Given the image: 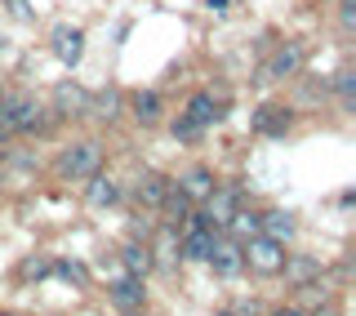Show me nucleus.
Masks as SVG:
<instances>
[{"mask_svg":"<svg viewBox=\"0 0 356 316\" xmlns=\"http://www.w3.org/2000/svg\"><path fill=\"white\" fill-rule=\"evenodd\" d=\"M44 125V107L27 94H14L0 103V134H31Z\"/></svg>","mask_w":356,"mask_h":316,"instance_id":"1","label":"nucleus"},{"mask_svg":"<svg viewBox=\"0 0 356 316\" xmlns=\"http://www.w3.org/2000/svg\"><path fill=\"white\" fill-rule=\"evenodd\" d=\"M241 254H245V263H250L259 276H276V272L285 267V241H272L267 232L250 236V241H241Z\"/></svg>","mask_w":356,"mask_h":316,"instance_id":"2","label":"nucleus"},{"mask_svg":"<svg viewBox=\"0 0 356 316\" xmlns=\"http://www.w3.org/2000/svg\"><path fill=\"white\" fill-rule=\"evenodd\" d=\"M94 169H103V148H98L94 139L72 143V148L58 156V174L63 178H89Z\"/></svg>","mask_w":356,"mask_h":316,"instance_id":"3","label":"nucleus"},{"mask_svg":"<svg viewBox=\"0 0 356 316\" xmlns=\"http://www.w3.org/2000/svg\"><path fill=\"white\" fill-rule=\"evenodd\" d=\"M236 210H241V196H236V191H232V187H214L205 200H200V228H209V232L227 228Z\"/></svg>","mask_w":356,"mask_h":316,"instance_id":"4","label":"nucleus"},{"mask_svg":"<svg viewBox=\"0 0 356 316\" xmlns=\"http://www.w3.org/2000/svg\"><path fill=\"white\" fill-rule=\"evenodd\" d=\"M298 67H303V45H298V40H285L281 49L267 58L263 81H285V76H298Z\"/></svg>","mask_w":356,"mask_h":316,"instance_id":"5","label":"nucleus"},{"mask_svg":"<svg viewBox=\"0 0 356 316\" xmlns=\"http://www.w3.org/2000/svg\"><path fill=\"white\" fill-rule=\"evenodd\" d=\"M49 45H54V54H58V63H67V67H76L81 63V54H85V31L81 27H54V36H49Z\"/></svg>","mask_w":356,"mask_h":316,"instance_id":"6","label":"nucleus"},{"mask_svg":"<svg viewBox=\"0 0 356 316\" xmlns=\"http://www.w3.org/2000/svg\"><path fill=\"white\" fill-rule=\"evenodd\" d=\"M85 200H89V205H98V210L116 205V200H120V187H116V178H107L103 169H94V174L85 178Z\"/></svg>","mask_w":356,"mask_h":316,"instance_id":"7","label":"nucleus"},{"mask_svg":"<svg viewBox=\"0 0 356 316\" xmlns=\"http://www.w3.org/2000/svg\"><path fill=\"white\" fill-rule=\"evenodd\" d=\"M205 263H214V272H218V276H236L241 267H245V254H241V245H236V241H214V250H209Z\"/></svg>","mask_w":356,"mask_h":316,"instance_id":"8","label":"nucleus"},{"mask_svg":"<svg viewBox=\"0 0 356 316\" xmlns=\"http://www.w3.org/2000/svg\"><path fill=\"white\" fill-rule=\"evenodd\" d=\"M120 263H125V272H129V276H147L152 267H156V254H152V245H147V241H143V245H138V241H129L125 250H120Z\"/></svg>","mask_w":356,"mask_h":316,"instance_id":"9","label":"nucleus"},{"mask_svg":"<svg viewBox=\"0 0 356 316\" xmlns=\"http://www.w3.org/2000/svg\"><path fill=\"white\" fill-rule=\"evenodd\" d=\"M143 299H147L143 276H125V281H116V285H111V303H116V308H125V312L143 308Z\"/></svg>","mask_w":356,"mask_h":316,"instance_id":"10","label":"nucleus"},{"mask_svg":"<svg viewBox=\"0 0 356 316\" xmlns=\"http://www.w3.org/2000/svg\"><path fill=\"white\" fill-rule=\"evenodd\" d=\"M289 120H294V116H289L285 107H259V111H254V129L267 134V139H281V134L289 129Z\"/></svg>","mask_w":356,"mask_h":316,"instance_id":"11","label":"nucleus"},{"mask_svg":"<svg viewBox=\"0 0 356 316\" xmlns=\"http://www.w3.org/2000/svg\"><path fill=\"white\" fill-rule=\"evenodd\" d=\"M222 116V111H218V103H214V98H209V94H196L192 98V103H187V125H192V129H205V125H214V120Z\"/></svg>","mask_w":356,"mask_h":316,"instance_id":"12","label":"nucleus"},{"mask_svg":"<svg viewBox=\"0 0 356 316\" xmlns=\"http://www.w3.org/2000/svg\"><path fill=\"white\" fill-rule=\"evenodd\" d=\"M178 191H183L187 200H205L209 191H214V174H209V169H192V174L178 178Z\"/></svg>","mask_w":356,"mask_h":316,"instance_id":"13","label":"nucleus"},{"mask_svg":"<svg viewBox=\"0 0 356 316\" xmlns=\"http://www.w3.org/2000/svg\"><path fill=\"white\" fill-rule=\"evenodd\" d=\"M259 228L272 236V241H289V236H294V214H285V210L259 214Z\"/></svg>","mask_w":356,"mask_h":316,"instance_id":"14","label":"nucleus"},{"mask_svg":"<svg viewBox=\"0 0 356 316\" xmlns=\"http://www.w3.org/2000/svg\"><path fill=\"white\" fill-rule=\"evenodd\" d=\"M209 250H214V232H209V228H200V223H196V232L183 241V258H200V263H205V258H209Z\"/></svg>","mask_w":356,"mask_h":316,"instance_id":"15","label":"nucleus"},{"mask_svg":"<svg viewBox=\"0 0 356 316\" xmlns=\"http://www.w3.org/2000/svg\"><path fill=\"white\" fill-rule=\"evenodd\" d=\"M281 272H285L289 281H298V285H303V281L321 276V263H316V258H303V254H298V258H289V254H285V267H281Z\"/></svg>","mask_w":356,"mask_h":316,"instance_id":"16","label":"nucleus"},{"mask_svg":"<svg viewBox=\"0 0 356 316\" xmlns=\"http://www.w3.org/2000/svg\"><path fill=\"white\" fill-rule=\"evenodd\" d=\"M227 232L236 236V241H250V236H259V214H250V210H236L232 214V223H227Z\"/></svg>","mask_w":356,"mask_h":316,"instance_id":"17","label":"nucleus"},{"mask_svg":"<svg viewBox=\"0 0 356 316\" xmlns=\"http://www.w3.org/2000/svg\"><path fill=\"white\" fill-rule=\"evenodd\" d=\"M165 187H170V183H165L161 174H143V178H138V200H147V205H156V210H161V200H165Z\"/></svg>","mask_w":356,"mask_h":316,"instance_id":"18","label":"nucleus"},{"mask_svg":"<svg viewBox=\"0 0 356 316\" xmlns=\"http://www.w3.org/2000/svg\"><path fill=\"white\" fill-rule=\"evenodd\" d=\"M134 116L143 120V125H152V120H161V94H134Z\"/></svg>","mask_w":356,"mask_h":316,"instance_id":"19","label":"nucleus"},{"mask_svg":"<svg viewBox=\"0 0 356 316\" xmlns=\"http://www.w3.org/2000/svg\"><path fill=\"white\" fill-rule=\"evenodd\" d=\"M161 205H165V214H170V228H178V223H183V214L192 210V200H187L178 187H165V200H161Z\"/></svg>","mask_w":356,"mask_h":316,"instance_id":"20","label":"nucleus"},{"mask_svg":"<svg viewBox=\"0 0 356 316\" xmlns=\"http://www.w3.org/2000/svg\"><path fill=\"white\" fill-rule=\"evenodd\" d=\"M58 107L63 111H85L89 107V94H85V89H76V85H58Z\"/></svg>","mask_w":356,"mask_h":316,"instance_id":"21","label":"nucleus"},{"mask_svg":"<svg viewBox=\"0 0 356 316\" xmlns=\"http://www.w3.org/2000/svg\"><path fill=\"white\" fill-rule=\"evenodd\" d=\"M334 89H339V98L352 107V98H356V72H339V81H334Z\"/></svg>","mask_w":356,"mask_h":316,"instance_id":"22","label":"nucleus"},{"mask_svg":"<svg viewBox=\"0 0 356 316\" xmlns=\"http://www.w3.org/2000/svg\"><path fill=\"white\" fill-rule=\"evenodd\" d=\"M22 276H27V281L49 276V258H27V263H22Z\"/></svg>","mask_w":356,"mask_h":316,"instance_id":"23","label":"nucleus"},{"mask_svg":"<svg viewBox=\"0 0 356 316\" xmlns=\"http://www.w3.org/2000/svg\"><path fill=\"white\" fill-rule=\"evenodd\" d=\"M339 22L343 31H356V0H339Z\"/></svg>","mask_w":356,"mask_h":316,"instance_id":"24","label":"nucleus"},{"mask_svg":"<svg viewBox=\"0 0 356 316\" xmlns=\"http://www.w3.org/2000/svg\"><path fill=\"white\" fill-rule=\"evenodd\" d=\"M58 272L72 281V285H85V267L81 263H58Z\"/></svg>","mask_w":356,"mask_h":316,"instance_id":"25","label":"nucleus"},{"mask_svg":"<svg viewBox=\"0 0 356 316\" xmlns=\"http://www.w3.org/2000/svg\"><path fill=\"white\" fill-rule=\"evenodd\" d=\"M9 9H14V18H31V0H9Z\"/></svg>","mask_w":356,"mask_h":316,"instance_id":"26","label":"nucleus"},{"mask_svg":"<svg viewBox=\"0 0 356 316\" xmlns=\"http://www.w3.org/2000/svg\"><path fill=\"white\" fill-rule=\"evenodd\" d=\"M152 254H161V258H174V241H170V232H165L161 236V245H156V250Z\"/></svg>","mask_w":356,"mask_h":316,"instance_id":"27","label":"nucleus"},{"mask_svg":"<svg viewBox=\"0 0 356 316\" xmlns=\"http://www.w3.org/2000/svg\"><path fill=\"white\" fill-rule=\"evenodd\" d=\"M227 5H232V0H205L209 14H227Z\"/></svg>","mask_w":356,"mask_h":316,"instance_id":"28","label":"nucleus"},{"mask_svg":"<svg viewBox=\"0 0 356 316\" xmlns=\"http://www.w3.org/2000/svg\"><path fill=\"white\" fill-rule=\"evenodd\" d=\"M276 316H303V312H294V308H281V312H276Z\"/></svg>","mask_w":356,"mask_h":316,"instance_id":"29","label":"nucleus"},{"mask_svg":"<svg viewBox=\"0 0 356 316\" xmlns=\"http://www.w3.org/2000/svg\"><path fill=\"white\" fill-rule=\"evenodd\" d=\"M312 316H334V308H321V312H312Z\"/></svg>","mask_w":356,"mask_h":316,"instance_id":"30","label":"nucleus"},{"mask_svg":"<svg viewBox=\"0 0 356 316\" xmlns=\"http://www.w3.org/2000/svg\"><path fill=\"white\" fill-rule=\"evenodd\" d=\"M0 165H5V152H0Z\"/></svg>","mask_w":356,"mask_h":316,"instance_id":"31","label":"nucleus"},{"mask_svg":"<svg viewBox=\"0 0 356 316\" xmlns=\"http://www.w3.org/2000/svg\"><path fill=\"white\" fill-rule=\"evenodd\" d=\"M0 316H14V312H0Z\"/></svg>","mask_w":356,"mask_h":316,"instance_id":"32","label":"nucleus"},{"mask_svg":"<svg viewBox=\"0 0 356 316\" xmlns=\"http://www.w3.org/2000/svg\"><path fill=\"white\" fill-rule=\"evenodd\" d=\"M227 316H236V312H227Z\"/></svg>","mask_w":356,"mask_h":316,"instance_id":"33","label":"nucleus"},{"mask_svg":"<svg viewBox=\"0 0 356 316\" xmlns=\"http://www.w3.org/2000/svg\"><path fill=\"white\" fill-rule=\"evenodd\" d=\"M125 316H134V312H125Z\"/></svg>","mask_w":356,"mask_h":316,"instance_id":"34","label":"nucleus"}]
</instances>
